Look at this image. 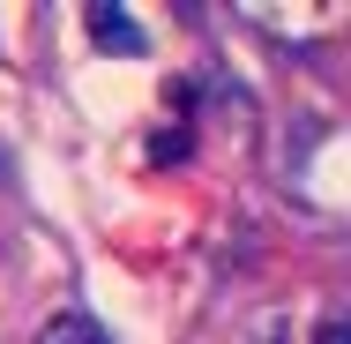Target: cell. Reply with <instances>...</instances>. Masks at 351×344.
Returning a JSON list of instances; mask_svg holds the SVG:
<instances>
[{
  "instance_id": "obj_1",
  "label": "cell",
  "mask_w": 351,
  "mask_h": 344,
  "mask_svg": "<svg viewBox=\"0 0 351 344\" xmlns=\"http://www.w3.org/2000/svg\"><path fill=\"white\" fill-rule=\"evenodd\" d=\"M90 30H97V45H105V53H149V38L135 30V15H128V8H90Z\"/></svg>"
},
{
  "instance_id": "obj_3",
  "label": "cell",
  "mask_w": 351,
  "mask_h": 344,
  "mask_svg": "<svg viewBox=\"0 0 351 344\" xmlns=\"http://www.w3.org/2000/svg\"><path fill=\"white\" fill-rule=\"evenodd\" d=\"M322 344H344V322H322Z\"/></svg>"
},
{
  "instance_id": "obj_2",
  "label": "cell",
  "mask_w": 351,
  "mask_h": 344,
  "mask_svg": "<svg viewBox=\"0 0 351 344\" xmlns=\"http://www.w3.org/2000/svg\"><path fill=\"white\" fill-rule=\"evenodd\" d=\"M38 344H112V337H105L90 314H53V322L38 330Z\"/></svg>"
}]
</instances>
